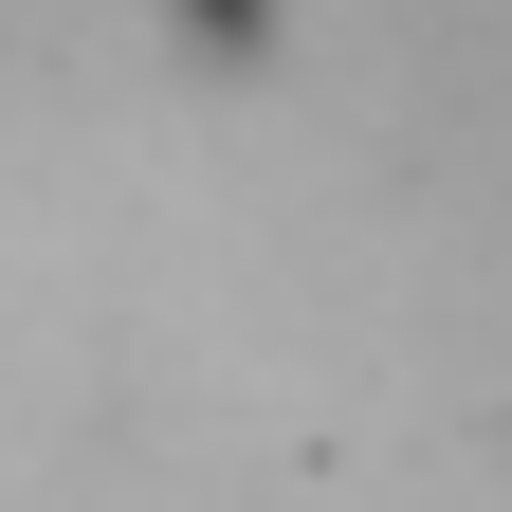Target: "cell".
<instances>
[{"mask_svg": "<svg viewBox=\"0 0 512 512\" xmlns=\"http://www.w3.org/2000/svg\"><path fill=\"white\" fill-rule=\"evenodd\" d=\"M165 19L202 37V55H256V37H275V0H165Z\"/></svg>", "mask_w": 512, "mask_h": 512, "instance_id": "1", "label": "cell"}]
</instances>
